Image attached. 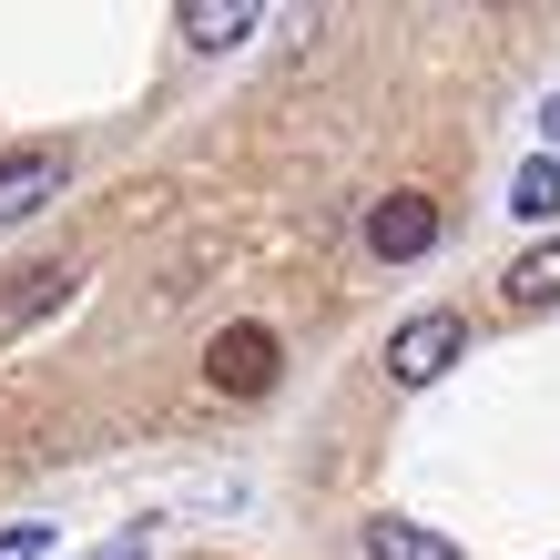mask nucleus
Instances as JSON below:
<instances>
[{"instance_id":"1","label":"nucleus","mask_w":560,"mask_h":560,"mask_svg":"<svg viewBox=\"0 0 560 560\" xmlns=\"http://www.w3.org/2000/svg\"><path fill=\"white\" fill-rule=\"evenodd\" d=\"M285 377V347H276V326H214V347H205V387L214 398H266V387Z\"/></svg>"},{"instance_id":"2","label":"nucleus","mask_w":560,"mask_h":560,"mask_svg":"<svg viewBox=\"0 0 560 560\" xmlns=\"http://www.w3.org/2000/svg\"><path fill=\"white\" fill-rule=\"evenodd\" d=\"M458 347H469V316L428 306V316H408L398 337H387V377H398V387H428V377L458 368Z\"/></svg>"},{"instance_id":"3","label":"nucleus","mask_w":560,"mask_h":560,"mask_svg":"<svg viewBox=\"0 0 560 560\" xmlns=\"http://www.w3.org/2000/svg\"><path fill=\"white\" fill-rule=\"evenodd\" d=\"M357 245H368L377 266H418V255L439 245V205H428V194H377L368 224H357Z\"/></svg>"},{"instance_id":"4","label":"nucleus","mask_w":560,"mask_h":560,"mask_svg":"<svg viewBox=\"0 0 560 560\" xmlns=\"http://www.w3.org/2000/svg\"><path fill=\"white\" fill-rule=\"evenodd\" d=\"M61 184H72V153H61V143H21V153H0V224L42 214Z\"/></svg>"},{"instance_id":"5","label":"nucleus","mask_w":560,"mask_h":560,"mask_svg":"<svg viewBox=\"0 0 560 560\" xmlns=\"http://www.w3.org/2000/svg\"><path fill=\"white\" fill-rule=\"evenodd\" d=\"M174 31H184L194 51H235L245 31H266V11H255V0H184Z\"/></svg>"},{"instance_id":"6","label":"nucleus","mask_w":560,"mask_h":560,"mask_svg":"<svg viewBox=\"0 0 560 560\" xmlns=\"http://www.w3.org/2000/svg\"><path fill=\"white\" fill-rule=\"evenodd\" d=\"M500 295H510V306H520V316H540V306H560V235H550V245H530V255H520V266L500 276Z\"/></svg>"},{"instance_id":"7","label":"nucleus","mask_w":560,"mask_h":560,"mask_svg":"<svg viewBox=\"0 0 560 560\" xmlns=\"http://www.w3.org/2000/svg\"><path fill=\"white\" fill-rule=\"evenodd\" d=\"M368 560H458V540L418 530V520H368Z\"/></svg>"},{"instance_id":"8","label":"nucleus","mask_w":560,"mask_h":560,"mask_svg":"<svg viewBox=\"0 0 560 560\" xmlns=\"http://www.w3.org/2000/svg\"><path fill=\"white\" fill-rule=\"evenodd\" d=\"M61 295H72V266H31L21 285H0V316H11V326H31V316H51Z\"/></svg>"},{"instance_id":"9","label":"nucleus","mask_w":560,"mask_h":560,"mask_svg":"<svg viewBox=\"0 0 560 560\" xmlns=\"http://www.w3.org/2000/svg\"><path fill=\"white\" fill-rule=\"evenodd\" d=\"M510 214H530V224H550V214H560V163H550V153H540V163H520Z\"/></svg>"},{"instance_id":"10","label":"nucleus","mask_w":560,"mask_h":560,"mask_svg":"<svg viewBox=\"0 0 560 560\" xmlns=\"http://www.w3.org/2000/svg\"><path fill=\"white\" fill-rule=\"evenodd\" d=\"M51 550V530H42V520H21V530H0V560H42Z\"/></svg>"},{"instance_id":"11","label":"nucleus","mask_w":560,"mask_h":560,"mask_svg":"<svg viewBox=\"0 0 560 560\" xmlns=\"http://www.w3.org/2000/svg\"><path fill=\"white\" fill-rule=\"evenodd\" d=\"M92 560H153V530H122L113 550H92Z\"/></svg>"},{"instance_id":"12","label":"nucleus","mask_w":560,"mask_h":560,"mask_svg":"<svg viewBox=\"0 0 560 560\" xmlns=\"http://www.w3.org/2000/svg\"><path fill=\"white\" fill-rule=\"evenodd\" d=\"M540 133H550V143H560V92H550V103H540Z\"/></svg>"}]
</instances>
